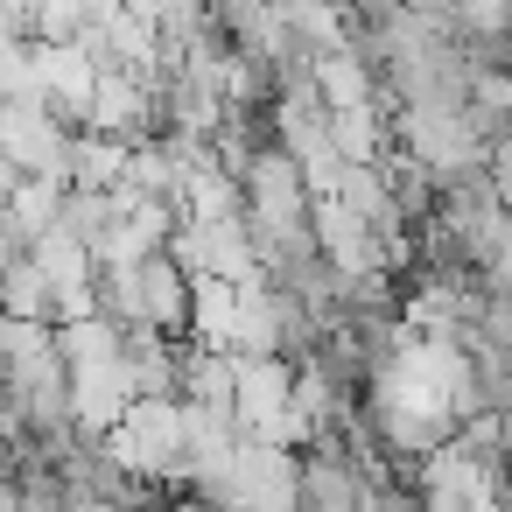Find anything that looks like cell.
<instances>
[{"label":"cell","mask_w":512,"mask_h":512,"mask_svg":"<svg viewBox=\"0 0 512 512\" xmlns=\"http://www.w3.org/2000/svg\"><path fill=\"white\" fill-rule=\"evenodd\" d=\"M120 470L134 484H183L190 477V442H183V400H134V414L106 435Z\"/></svg>","instance_id":"1"},{"label":"cell","mask_w":512,"mask_h":512,"mask_svg":"<svg viewBox=\"0 0 512 512\" xmlns=\"http://www.w3.org/2000/svg\"><path fill=\"white\" fill-rule=\"evenodd\" d=\"M71 148H78V127H64L57 106H0V155L22 176L71 183Z\"/></svg>","instance_id":"2"},{"label":"cell","mask_w":512,"mask_h":512,"mask_svg":"<svg viewBox=\"0 0 512 512\" xmlns=\"http://www.w3.org/2000/svg\"><path fill=\"white\" fill-rule=\"evenodd\" d=\"M141 386H134V365L127 358H106V365H78L71 372V428L85 442H106L127 414H134Z\"/></svg>","instance_id":"3"},{"label":"cell","mask_w":512,"mask_h":512,"mask_svg":"<svg viewBox=\"0 0 512 512\" xmlns=\"http://www.w3.org/2000/svg\"><path fill=\"white\" fill-rule=\"evenodd\" d=\"M372 484H379V477L365 470V456H358L344 435H337V442H316V449L302 456V512H358Z\"/></svg>","instance_id":"4"},{"label":"cell","mask_w":512,"mask_h":512,"mask_svg":"<svg viewBox=\"0 0 512 512\" xmlns=\"http://www.w3.org/2000/svg\"><path fill=\"white\" fill-rule=\"evenodd\" d=\"M316 92H323L330 120H358V113H379V106H386V99H379V64H372L358 43L316 64Z\"/></svg>","instance_id":"5"},{"label":"cell","mask_w":512,"mask_h":512,"mask_svg":"<svg viewBox=\"0 0 512 512\" xmlns=\"http://www.w3.org/2000/svg\"><path fill=\"white\" fill-rule=\"evenodd\" d=\"M127 162H134V148L127 141H106V134H78V148H71V190H99V197H113L120 183H127Z\"/></svg>","instance_id":"6"},{"label":"cell","mask_w":512,"mask_h":512,"mask_svg":"<svg viewBox=\"0 0 512 512\" xmlns=\"http://www.w3.org/2000/svg\"><path fill=\"white\" fill-rule=\"evenodd\" d=\"M0 316H22V323H57V295H50V281H43L36 253H29V260H15V267H0Z\"/></svg>","instance_id":"7"},{"label":"cell","mask_w":512,"mask_h":512,"mask_svg":"<svg viewBox=\"0 0 512 512\" xmlns=\"http://www.w3.org/2000/svg\"><path fill=\"white\" fill-rule=\"evenodd\" d=\"M64 197H71V183H57V176H22V190L8 197V211L22 218L29 239H43V232L64 225Z\"/></svg>","instance_id":"8"},{"label":"cell","mask_w":512,"mask_h":512,"mask_svg":"<svg viewBox=\"0 0 512 512\" xmlns=\"http://www.w3.org/2000/svg\"><path fill=\"white\" fill-rule=\"evenodd\" d=\"M113 225H120L113 197H99V190H71V197H64V232H71V239H85L92 253L106 246V232H113Z\"/></svg>","instance_id":"9"},{"label":"cell","mask_w":512,"mask_h":512,"mask_svg":"<svg viewBox=\"0 0 512 512\" xmlns=\"http://www.w3.org/2000/svg\"><path fill=\"white\" fill-rule=\"evenodd\" d=\"M36 253V239L22 232V218L8 211V204H0V267H15V260H29Z\"/></svg>","instance_id":"10"},{"label":"cell","mask_w":512,"mask_h":512,"mask_svg":"<svg viewBox=\"0 0 512 512\" xmlns=\"http://www.w3.org/2000/svg\"><path fill=\"white\" fill-rule=\"evenodd\" d=\"M0 512H22V484L15 477H0Z\"/></svg>","instance_id":"11"}]
</instances>
